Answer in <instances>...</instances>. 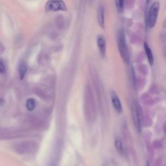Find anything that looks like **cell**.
<instances>
[{
    "label": "cell",
    "mask_w": 166,
    "mask_h": 166,
    "mask_svg": "<svg viewBox=\"0 0 166 166\" xmlns=\"http://www.w3.org/2000/svg\"><path fill=\"white\" fill-rule=\"evenodd\" d=\"M132 115L134 124L138 132L141 131V114L138 105L134 103L132 105Z\"/></svg>",
    "instance_id": "obj_3"
},
{
    "label": "cell",
    "mask_w": 166,
    "mask_h": 166,
    "mask_svg": "<svg viewBox=\"0 0 166 166\" xmlns=\"http://www.w3.org/2000/svg\"><path fill=\"white\" fill-rule=\"evenodd\" d=\"M160 10V3L158 1H156L153 3L151 5L149 13L148 16V25L149 27L153 28L155 27V24L157 21Z\"/></svg>",
    "instance_id": "obj_2"
},
{
    "label": "cell",
    "mask_w": 166,
    "mask_h": 166,
    "mask_svg": "<svg viewBox=\"0 0 166 166\" xmlns=\"http://www.w3.org/2000/svg\"><path fill=\"white\" fill-rule=\"evenodd\" d=\"M149 1H150V0H147V3H149Z\"/></svg>",
    "instance_id": "obj_16"
},
{
    "label": "cell",
    "mask_w": 166,
    "mask_h": 166,
    "mask_svg": "<svg viewBox=\"0 0 166 166\" xmlns=\"http://www.w3.org/2000/svg\"><path fill=\"white\" fill-rule=\"evenodd\" d=\"M97 21L101 27L105 28V9L102 5H99L98 8Z\"/></svg>",
    "instance_id": "obj_7"
},
{
    "label": "cell",
    "mask_w": 166,
    "mask_h": 166,
    "mask_svg": "<svg viewBox=\"0 0 166 166\" xmlns=\"http://www.w3.org/2000/svg\"><path fill=\"white\" fill-rule=\"evenodd\" d=\"M45 9L47 11H65L66 8V5L61 0H50L47 2Z\"/></svg>",
    "instance_id": "obj_4"
},
{
    "label": "cell",
    "mask_w": 166,
    "mask_h": 166,
    "mask_svg": "<svg viewBox=\"0 0 166 166\" xmlns=\"http://www.w3.org/2000/svg\"><path fill=\"white\" fill-rule=\"evenodd\" d=\"M145 166H149V163H148V162H147L146 165H145Z\"/></svg>",
    "instance_id": "obj_15"
},
{
    "label": "cell",
    "mask_w": 166,
    "mask_h": 166,
    "mask_svg": "<svg viewBox=\"0 0 166 166\" xmlns=\"http://www.w3.org/2000/svg\"><path fill=\"white\" fill-rule=\"evenodd\" d=\"M115 6H116L117 10L119 13H122L124 9V2L125 0H115Z\"/></svg>",
    "instance_id": "obj_12"
},
{
    "label": "cell",
    "mask_w": 166,
    "mask_h": 166,
    "mask_svg": "<svg viewBox=\"0 0 166 166\" xmlns=\"http://www.w3.org/2000/svg\"><path fill=\"white\" fill-rule=\"evenodd\" d=\"M117 46L123 61L125 64H128L129 62V53L123 29L119 30L117 33Z\"/></svg>",
    "instance_id": "obj_1"
},
{
    "label": "cell",
    "mask_w": 166,
    "mask_h": 166,
    "mask_svg": "<svg viewBox=\"0 0 166 166\" xmlns=\"http://www.w3.org/2000/svg\"><path fill=\"white\" fill-rule=\"evenodd\" d=\"M144 49H145V53L147 55V57L148 61L149 64H150L151 66H152L153 64V62H154V59H153V53L151 49H150V47L147 44V43L145 42L144 43Z\"/></svg>",
    "instance_id": "obj_9"
},
{
    "label": "cell",
    "mask_w": 166,
    "mask_h": 166,
    "mask_svg": "<svg viewBox=\"0 0 166 166\" xmlns=\"http://www.w3.org/2000/svg\"><path fill=\"white\" fill-rule=\"evenodd\" d=\"M110 95H111V101L114 109L117 113H121L123 110L122 105L116 93L114 91H112L111 93H110Z\"/></svg>",
    "instance_id": "obj_5"
},
{
    "label": "cell",
    "mask_w": 166,
    "mask_h": 166,
    "mask_svg": "<svg viewBox=\"0 0 166 166\" xmlns=\"http://www.w3.org/2000/svg\"><path fill=\"white\" fill-rule=\"evenodd\" d=\"M27 66H25V64H20V66H19V69H18V71H19V76H20V79L21 80L24 79L25 76V74L27 73Z\"/></svg>",
    "instance_id": "obj_11"
},
{
    "label": "cell",
    "mask_w": 166,
    "mask_h": 166,
    "mask_svg": "<svg viewBox=\"0 0 166 166\" xmlns=\"http://www.w3.org/2000/svg\"><path fill=\"white\" fill-rule=\"evenodd\" d=\"M36 107V101L34 99L30 98L27 100L26 102V108L29 111H33Z\"/></svg>",
    "instance_id": "obj_10"
},
{
    "label": "cell",
    "mask_w": 166,
    "mask_h": 166,
    "mask_svg": "<svg viewBox=\"0 0 166 166\" xmlns=\"http://www.w3.org/2000/svg\"><path fill=\"white\" fill-rule=\"evenodd\" d=\"M114 144H115V149H116V151L118 152V153L120 154V155H123L124 152L123 146V142H122L121 139L119 136L115 137Z\"/></svg>",
    "instance_id": "obj_8"
},
{
    "label": "cell",
    "mask_w": 166,
    "mask_h": 166,
    "mask_svg": "<svg viewBox=\"0 0 166 166\" xmlns=\"http://www.w3.org/2000/svg\"><path fill=\"white\" fill-rule=\"evenodd\" d=\"M165 135H166V125H165Z\"/></svg>",
    "instance_id": "obj_14"
},
{
    "label": "cell",
    "mask_w": 166,
    "mask_h": 166,
    "mask_svg": "<svg viewBox=\"0 0 166 166\" xmlns=\"http://www.w3.org/2000/svg\"><path fill=\"white\" fill-rule=\"evenodd\" d=\"M6 71V68L3 61H0V73L4 74Z\"/></svg>",
    "instance_id": "obj_13"
},
{
    "label": "cell",
    "mask_w": 166,
    "mask_h": 166,
    "mask_svg": "<svg viewBox=\"0 0 166 166\" xmlns=\"http://www.w3.org/2000/svg\"><path fill=\"white\" fill-rule=\"evenodd\" d=\"M97 44L99 52L103 57L106 55V42L105 38L102 35H99L97 38Z\"/></svg>",
    "instance_id": "obj_6"
}]
</instances>
